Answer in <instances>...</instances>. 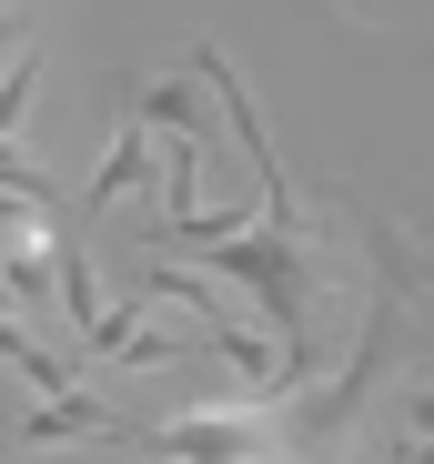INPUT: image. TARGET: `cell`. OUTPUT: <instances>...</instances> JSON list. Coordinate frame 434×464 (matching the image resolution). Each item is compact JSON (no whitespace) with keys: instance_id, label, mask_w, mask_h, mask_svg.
Here are the masks:
<instances>
[{"instance_id":"6da1fadb","label":"cell","mask_w":434,"mask_h":464,"mask_svg":"<svg viewBox=\"0 0 434 464\" xmlns=\"http://www.w3.org/2000/svg\"><path fill=\"white\" fill-rule=\"evenodd\" d=\"M162 464H273V434H263V404H202V414H172L152 434Z\"/></svg>"},{"instance_id":"7a4b0ae2","label":"cell","mask_w":434,"mask_h":464,"mask_svg":"<svg viewBox=\"0 0 434 464\" xmlns=\"http://www.w3.org/2000/svg\"><path fill=\"white\" fill-rule=\"evenodd\" d=\"M82 434H121L92 394H31L21 424H11V454H41V444H82Z\"/></svg>"},{"instance_id":"3957f363","label":"cell","mask_w":434,"mask_h":464,"mask_svg":"<svg viewBox=\"0 0 434 464\" xmlns=\"http://www.w3.org/2000/svg\"><path fill=\"white\" fill-rule=\"evenodd\" d=\"M141 182H152V121H121L111 131V151H101V172L82 182V212H101V202H121V192H141Z\"/></svg>"},{"instance_id":"277c9868","label":"cell","mask_w":434,"mask_h":464,"mask_svg":"<svg viewBox=\"0 0 434 464\" xmlns=\"http://www.w3.org/2000/svg\"><path fill=\"white\" fill-rule=\"evenodd\" d=\"M51 273H61V324L92 343V334H101V314H111V303H101V263H92L82 243H51Z\"/></svg>"},{"instance_id":"5b68a950","label":"cell","mask_w":434,"mask_h":464,"mask_svg":"<svg viewBox=\"0 0 434 464\" xmlns=\"http://www.w3.org/2000/svg\"><path fill=\"white\" fill-rule=\"evenodd\" d=\"M182 343H192V334H152L131 303H111V314H101V334H92L82 353H111V363H172Z\"/></svg>"},{"instance_id":"8992f818","label":"cell","mask_w":434,"mask_h":464,"mask_svg":"<svg viewBox=\"0 0 434 464\" xmlns=\"http://www.w3.org/2000/svg\"><path fill=\"white\" fill-rule=\"evenodd\" d=\"M0 353H11V373L31 383V394H71V363H61V353H51V343H41V334H31L21 314L0 324Z\"/></svg>"},{"instance_id":"52a82bcc","label":"cell","mask_w":434,"mask_h":464,"mask_svg":"<svg viewBox=\"0 0 434 464\" xmlns=\"http://www.w3.org/2000/svg\"><path fill=\"white\" fill-rule=\"evenodd\" d=\"M131 111L152 121V131H172V141H212V121H202V102H192L182 82H141V92H131Z\"/></svg>"},{"instance_id":"ba28073f","label":"cell","mask_w":434,"mask_h":464,"mask_svg":"<svg viewBox=\"0 0 434 464\" xmlns=\"http://www.w3.org/2000/svg\"><path fill=\"white\" fill-rule=\"evenodd\" d=\"M0 283H11V314H21V324H41V303L61 293L51 253H0Z\"/></svg>"},{"instance_id":"9c48e42d","label":"cell","mask_w":434,"mask_h":464,"mask_svg":"<svg viewBox=\"0 0 434 464\" xmlns=\"http://www.w3.org/2000/svg\"><path fill=\"white\" fill-rule=\"evenodd\" d=\"M31 92H41V61H31V41H21V61H11V92H0V141H21V131H31Z\"/></svg>"},{"instance_id":"30bf717a","label":"cell","mask_w":434,"mask_h":464,"mask_svg":"<svg viewBox=\"0 0 434 464\" xmlns=\"http://www.w3.org/2000/svg\"><path fill=\"white\" fill-rule=\"evenodd\" d=\"M404 434H434V383H424V394H404Z\"/></svg>"}]
</instances>
